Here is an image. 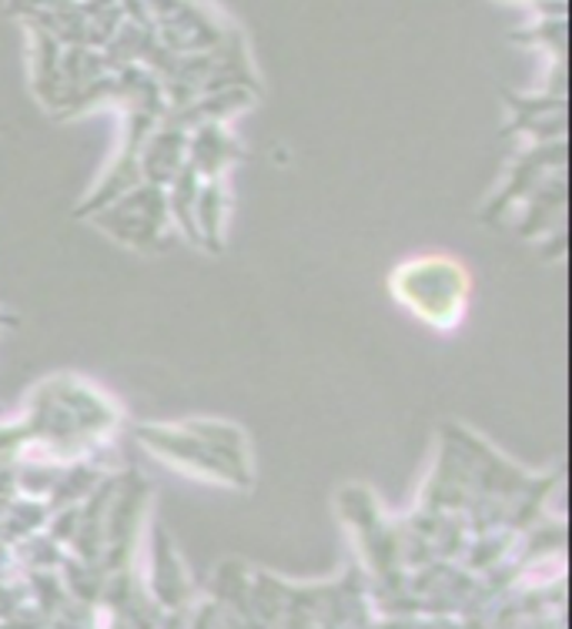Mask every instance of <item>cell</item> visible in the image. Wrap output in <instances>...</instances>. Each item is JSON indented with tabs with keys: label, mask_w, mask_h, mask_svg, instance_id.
<instances>
[{
	"label": "cell",
	"mask_w": 572,
	"mask_h": 629,
	"mask_svg": "<svg viewBox=\"0 0 572 629\" xmlns=\"http://www.w3.org/2000/svg\"><path fill=\"white\" fill-rule=\"evenodd\" d=\"M402 275L408 278V285H398V295L408 302V308L415 305L418 318L435 325L458 318L469 288L462 282V272L448 258H428L425 265L415 268L408 265Z\"/></svg>",
	"instance_id": "6da1fadb"
}]
</instances>
